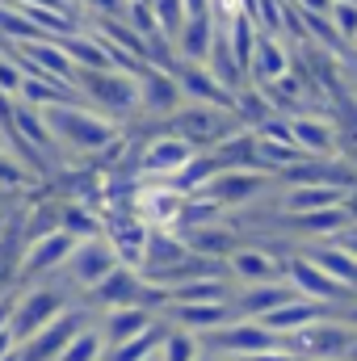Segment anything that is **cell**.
<instances>
[{"label": "cell", "mask_w": 357, "mask_h": 361, "mask_svg": "<svg viewBox=\"0 0 357 361\" xmlns=\"http://www.w3.org/2000/svg\"><path fill=\"white\" fill-rule=\"evenodd\" d=\"M47 114V126L55 135V143L72 156H97L105 147H114L122 139V126L105 114H97L85 101H68V105H51L42 109Z\"/></svg>", "instance_id": "cell-1"}, {"label": "cell", "mask_w": 357, "mask_h": 361, "mask_svg": "<svg viewBox=\"0 0 357 361\" xmlns=\"http://www.w3.org/2000/svg\"><path fill=\"white\" fill-rule=\"evenodd\" d=\"M76 92L97 114L114 118L118 126H131L139 118V80L122 68H97V72H76Z\"/></svg>", "instance_id": "cell-2"}, {"label": "cell", "mask_w": 357, "mask_h": 361, "mask_svg": "<svg viewBox=\"0 0 357 361\" xmlns=\"http://www.w3.org/2000/svg\"><path fill=\"white\" fill-rule=\"evenodd\" d=\"M160 130H173L181 139H189L198 152H210V147H219L231 130H240V118H236L231 109H214V105H181Z\"/></svg>", "instance_id": "cell-3"}, {"label": "cell", "mask_w": 357, "mask_h": 361, "mask_svg": "<svg viewBox=\"0 0 357 361\" xmlns=\"http://www.w3.org/2000/svg\"><path fill=\"white\" fill-rule=\"evenodd\" d=\"M198 156V147L189 143V139H181L173 130H156L152 139H143L139 143V177L143 180H173Z\"/></svg>", "instance_id": "cell-4"}, {"label": "cell", "mask_w": 357, "mask_h": 361, "mask_svg": "<svg viewBox=\"0 0 357 361\" xmlns=\"http://www.w3.org/2000/svg\"><path fill=\"white\" fill-rule=\"evenodd\" d=\"M177 85L185 105H214V109H231L236 114V92L227 89L206 63H177Z\"/></svg>", "instance_id": "cell-5"}, {"label": "cell", "mask_w": 357, "mask_h": 361, "mask_svg": "<svg viewBox=\"0 0 357 361\" xmlns=\"http://www.w3.org/2000/svg\"><path fill=\"white\" fill-rule=\"evenodd\" d=\"M294 68V47L277 34H261L257 30V47H253V63H248V85L265 89L273 80H282Z\"/></svg>", "instance_id": "cell-6"}, {"label": "cell", "mask_w": 357, "mask_h": 361, "mask_svg": "<svg viewBox=\"0 0 357 361\" xmlns=\"http://www.w3.org/2000/svg\"><path fill=\"white\" fill-rule=\"evenodd\" d=\"M8 55H17L30 72H42V76H55V80H63V85H76V63H72V55L59 47V38H38V42H21V47H13Z\"/></svg>", "instance_id": "cell-7"}, {"label": "cell", "mask_w": 357, "mask_h": 361, "mask_svg": "<svg viewBox=\"0 0 357 361\" xmlns=\"http://www.w3.org/2000/svg\"><path fill=\"white\" fill-rule=\"evenodd\" d=\"M290 135L311 160H332L337 156V126L328 114H290Z\"/></svg>", "instance_id": "cell-8"}, {"label": "cell", "mask_w": 357, "mask_h": 361, "mask_svg": "<svg viewBox=\"0 0 357 361\" xmlns=\"http://www.w3.org/2000/svg\"><path fill=\"white\" fill-rule=\"evenodd\" d=\"M269 173L261 169H231V173H219V177L210 180V197L219 202V206H240V202H248V197H257V193H265L269 189Z\"/></svg>", "instance_id": "cell-9"}, {"label": "cell", "mask_w": 357, "mask_h": 361, "mask_svg": "<svg viewBox=\"0 0 357 361\" xmlns=\"http://www.w3.org/2000/svg\"><path fill=\"white\" fill-rule=\"evenodd\" d=\"M68 265H72V273H76L80 281L97 286V281H105L109 273L118 269V252H114L109 244H101V240H85V244L72 248Z\"/></svg>", "instance_id": "cell-10"}, {"label": "cell", "mask_w": 357, "mask_h": 361, "mask_svg": "<svg viewBox=\"0 0 357 361\" xmlns=\"http://www.w3.org/2000/svg\"><path fill=\"white\" fill-rule=\"evenodd\" d=\"M214 38H219V30H214V17H189L185 25H181L177 34V59L181 63H206L210 59V51H214Z\"/></svg>", "instance_id": "cell-11"}, {"label": "cell", "mask_w": 357, "mask_h": 361, "mask_svg": "<svg viewBox=\"0 0 357 361\" xmlns=\"http://www.w3.org/2000/svg\"><path fill=\"white\" fill-rule=\"evenodd\" d=\"M72 248H76V240H72L68 231H51V235H38V240H34V248H25L21 273H25V277H34V273L55 269V265H63V261L72 257Z\"/></svg>", "instance_id": "cell-12"}, {"label": "cell", "mask_w": 357, "mask_h": 361, "mask_svg": "<svg viewBox=\"0 0 357 361\" xmlns=\"http://www.w3.org/2000/svg\"><path fill=\"white\" fill-rule=\"evenodd\" d=\"M25 105H38V109H51V105H68V101H80L76 85H63L55 76H42V72H30L25 68V80H21V97Z\"/></svg>", "instance_id": "cell-13"}, {"label": "cell", "mask_w": 357, "mask_h": 361, "mask_svg": "<svg viewBox=\"0 0 357 361\" xmlns=\"http://www.w3.org/2000/svg\"><path fill=\"white\" fill-rule=\"evenodd\" d=\"M72 336H76V319H72V315H55L47 328H38V332L30 336V345H25L21 361H51L55 353L68 349Z\"/></svg>", "instance_id": "cell-14"}, {"label": "cell", "mask_w": 357, "mask_h": 361, "mask_svg": "<svg viewBox=\"0 0 357 361\" xmlns=\"http://www.w3.org/2000/svg\"><path fill=\"white\" fill-rule=\"evenodd\" d=\"M210 156H214L219 173H231V169H261V164H257V135H253L248 126L231 130L219 147H210Z\"/></svg>", "instance_id": "cell-15"}, {"label": "cell", "mask_w": 357, "mask_h": 361, "mask_svg": "<svg viewBox=\"0 0 357 361\" xmlns=\"http://www.w3.org/2000/svg\"><path fill=\"white\" fill-rule=\"evenodd\" d=\"M55 311H59V294H51V290H42V294H30L21 307H17V315L8 319V328H13V336H34L38 328H47L51 319H55Z\"/></svg>", "instance_id": "cell-16"}, {"label": "cell", "mask_w": 357, "mask_h": 361, "mask_svg": "<svg viewBox=\"0 0 357 361\" xmlns=\"http://www.w3.org/2000/svg\"><path fill=\"white\" fill-rule=\"evenodd\" d=\"M59 47H63V51L72 55L76 72H97V68H114V59H109V51L101 47V38L92 34V25H80L76 34L59 38Z\"/></svg>", "instance_id": "cell-17"}, {"label": "cell", "mask_w": 357, "mask_h": 361, "mask_svg": "<svg viewBox=\"0 0 357 361\" xmlns=\"http://www.w3.org/2000/svg\"><path fill=\"white\" fill-rule=\"evenodd\" d=\"M341 202H345V189H337V185H290L286 189V206L294 214H315V210H328Z\"/></svg>", "instance_id": "cell-18"}, {"label": "cell", "mask_w": 357, "mask_h": 361, "mask_svg": "<svg viewBox=\"0 0 357 361\" xmlns=\"http://www.w3.org/2000/svg\"><path fill=\"white\" fill-rule=\"evenodd\" d=\"M290 273H294L298 286H303L307 294H315V298H332V294H341V281H337L332 273H324L320 265H311V261H294Z\"/></svg>", "instance_id": "cell-19"}, {"label": "cell", "mask_w": 357, "mask_h": 361, "mask_svg": "<svg viewBox=\"0 0 357 361\" xmlns=\"http://www.w3.org/2000/svg\"><path fill=\"white\" fill-rule=\"evenodd\" d=\"M152 13H156V30H160L164 38H173V42H177L181 25L189 21L185 0H152Z\"/></svg>", "instance_id": "cell-20"}, {"label": "cell", "mask_w": 357, "mask_h": 361, "mask_svg": "<svg viewBox=\"0 0 357 361\" xmlns=\"http://www.w3.org/2000/svg\"><path fill=\"white\" fill-rule=\"evenodd\" d=\"M97 290H101V298H109L114 307H122V302H131V298L139 294V281H135V273L114 269L105 281H97Z\"/></svg>", "instance_id": "cell-21"}, {"label": "cell", "mask_w": 357, "mask_h": 361, "mask_svg": "<svg viewBox=\"0 0 357 361\" xmlns=\"http://www.w3.org/2000/svg\"><path fill=\"white\" fill-rule=\"evenodd\" d=\"M328 17H332V30L341 34V42L357 47V0H332Z\"/></svg>", "instance_id": "cell-22"}, {"label": "cell", "mask_w": 357, "mask_h": 361, "mask_svg": "<svg viewBox=\"0 0 357 361\" xmlns=\"http://www.w3.org/2000/svg\"><path fill=\"white\" fill-rule=\"evenodd\" d=\"M143 328H147V315H143V311H135V307H126V311L118 307V311L109 315V336H114V341H122V345H126V341H135V332H143Z\"/></svg>", "instance_id": "cell-23"}, {"label": "cell", "mask_w": 357, "mask_h": 361, "mask_svg": "<svg viewBox=\"0 0 357 361\" xmlns=\"http://www.w3.org/2000/svg\"><path fill=\"white\" fill-rule=\"evenodd\" d=\"M63 231H68L72 240H76V235H80V240H89L92 231H97V219H92L89 206H80V202H68V206H63Z\"/></svg>", "instance_id": "cell-24"}, {"label": "cell", "mask_w": 357, "mask_h": 361, "mask_svg": "<svg viewBox=\"0 0 357 361\" xmlns=\"http://www.w3.org/2000/svg\"><path fill=\"white\" fill-rule=\"evenodd\" d=\"M21 80H25V63L4 51V55H0V92L17 101V97H21Z\"/></svg>", "instance_id": "cell-25"}, {"label": "cell", "mask_w": 357, "mask_h": 361, "mask_svg": "<svg viewBox=\"0 0 357 361\" xmlns=\"http://www.w3.org/2000/svg\"><path fill=\"white\" fill-rule=\"evenodd\" d=\"M122 21H126V25H135L143 38H147V34H156V13H152V0H126V4H122Z\"/></svg>", "instance_id": "cell-26"}, {"label": "cell", "mask_w": 357, "mask_h": 361, "mask_svg": "<svg viewBox=\"0 0 357 361\" xmlns=\"http://www.w3.org/2000/svg\"><path fill=\"white\" fill-rule=\"evenodd\" d=\"M231 269L244 273V277L265 281L269 273H273V261H269V257H261V252H236V257H231Z\"/></svg>", "instance_id": "cell-27"}, {"label": "cell", "mask_w": 357, "mask_h": 361, "mask_svg": "<svg viewBox=\"0 0 357 361\" xmlns=\"http://www.w3.org/2000/svg\"><path fill=\"white\" fill-rule=\"evenodd\" d=\"M30 180V169L17 160V156H8V147H0V185L4 189H17V185H25Z\"/></svg>", "instance_id": "cell-28"}, {"label": "cell", "mask_w": 357, "mask_h": 361, "mask_svg": "<svg viewBox=\"0 0 357 361\" xmlns=\"http://www.w3.org/2000/svg\"><path fill=\"white\" fill-rule=\"evenodd\" d=\"M97 357V336H80L76 345L63 349V361H92Z\"/></svg>", "instance_id": "cell-29"}, {"label": "cell", "mask_w": 357, "mask_h": 361, "mask_svg": "<svg viewBox=\"0 0 357 361\" xmlns=\"http://www.w3.org/2000/svg\"><path fill=\"white\" fill-rule=\"evenodd\" d=\"M185 319H189V324H198V328H206V324H219V319H223V311H219V307H189V311H185Z\"/></svg>", "instance_id": "cell-30"}, {"label": "cell", "mask_w": 357, "mask_h": 361, "mask_svg": "<svg viewBox=\"0 0 357 361\" xmlns=\"http://www.w3.org/2000/svg\"><path fill=\"white\" fill-rule=\"evenodd\" d=\"M169 357H173V361H185V357H193V345H189L185 336H173V341H169Z\"/></svg>", "instance_id": "cell-31"}, {"label": "cell", "mask_w": 357, "mask_h": 361, "mask_svg": "<svg viewBox=\"0 0 357 361\" xmlns=\"http://www.w3.org/2000/svg\"><path fill=\"white\" fill-rule=\"evenodd\" d=\"M210 8H214V0H185L189 17H210Z\"/></svg>", "instance_id": "cell-32"}, {"label": "cell", "mask_w": 357, "mask_h": 361, "mask_svg": "<svg viewBox=\"0 0 357 361\" xmlns=\"http://www.w3.org/2000/svg\"><path fill=\"white\" fill-rule=\"evenodd\" d=\"M4 328H8V307L0 302V332H4Z\"/></svg>", "instance_id": "cell-33"}]
</instances>
